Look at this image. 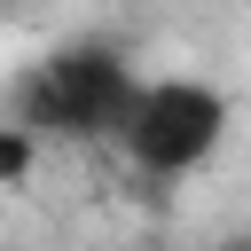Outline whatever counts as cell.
Returning a JSON list of instances; mask_svg holds the SVG:
<instances>
[{
  "mask_svg": "<svg viewBox=\"0 0 251 251\" xmlns=\"http://www.w3.org/2000/svg\"><path fill=\"white\" fill-rule=\"evenodd\" d=\"M24 157H31V133L8 126V133H0V173H24Z\"/></svg>",
  "mask_w": 251,
  "mask_h": 251,
  "instance_id": "3957f363",
  "label": "cell"
},
{
  "mask_svg": "<svg viewBox=\"0 0 251 251\" xmlns=\"http://www.w3.org/2000/svg\"><path fill=\"white\" fill-rule=\"evenodd\" d=\"M220 133H227V102H220L204 78H157V86H141V94L126 102V118H118V149H126L141 173H157V180H180V173L212 165Z\"/></svg>",
  "mask_w": 251,
  "mask_h": 251,
  "instance_id": "7a4b0ae2",
  "label": "cell"
},
{
  "mask_svg": "<svg viewBox=\"0 0 251 251\" xmlns=\"http://www.w3.org/2000/svg\"><path fill=\"white\" fill-rule=\"evenodd\" d=\"M133 94H141V78L126 71V55H110V47H63V55H47L16 86V126L24 133H71V141L118 133V118H126Z\"/></svg>",
  "mask_w": 251,
  "mask_h": 251,
  "instance_id": "6da1fadb",
  "label": "cell"
}]
</instances>
